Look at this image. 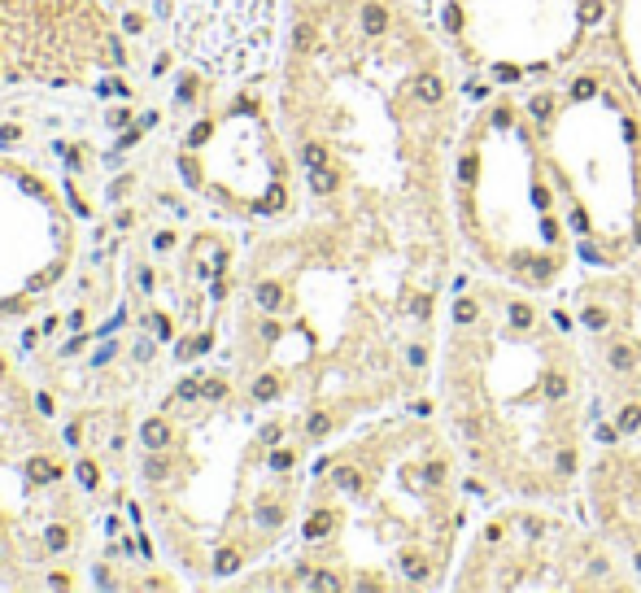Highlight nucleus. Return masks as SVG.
<instances>
[{
  "label": "nucleus",
  "instance_id": "obj_17",
  "mask_svg": "<svg viewBox=\"0 0 641 593\" xmlns=\"http://www.w3.org/2000/svg\"><path fill=\"white\" fill-rule=\"evenodd\" d=\"M611 367H615V371H628V367H633V354L624 349V345H615V349H611Z\"/></svg>",
  "mask_w": 641,
  "mask_h": 593
},
{
  "label": "nucleus",
  "instance_id": "obj_28",
  "mask_svg": "<svg viewBox=\"0 0 641 593\" xmlns=\"http://www.w3.org/2000/svg\"><path fill=\"white\" fill-rule=\"evenodd\" d=\"M153 332H157L161 340H166V336H171V323H166V319H161V315H153Z\"/></svg>",
  "mask_w": 641,
  "mask_h": 593
},
{
  "label": "nucleus",
  "instance_id": "obj_18",
  "mask_svg": "<svg viewBox=\"0 0 641 593\" xmlns=\"http://www.w3.org/2000/svg\"><path fill=\"white\" fill-rule=\"evenodd\" d=\"M323 161H327V153H323V148H319V144H306V166H310V171H319Z\"/></svg>",
  "mask_w": 641,
  "mask_h": 593
},
{
  "label": "nucleus",
  "instance_id": "obj_23",
  "mask_svg": "<svg viewBox=\"0 0 641 593\" xmlns=\"http://www.w3.org/2000/svg\"><path fill=\"white\" fill-rule=\"evenodd\" d=\"M144 475H149V480H161V475H166V463H157V458H149V463H144Z\"/></svg>",
  "mask_w": 641,
  "mask_h": 593
},
{
  "label": "nucleus",
  "instance_id": "obj_26",
  "mask_svg": "<svg viewBox=\"0 0 641 593\" xmlns=\"http://www.w3.org/2000/svg\"><path fill=\"white\" fill-rule=\"evenodd\" d=\"M571 467H576V450H563L558 454V471H571Z\"/></svg>",
  "mask_w": 641,
  "mask_h": 593
},
{
  "label": "nucleus",
  "instance_id": "obj_8",
  "mask_svg": "<svg viewBox=\"0 0 641 593\" xmlns=\"http://www.w3.org/2000/svg\"><path fill=\"white\" fill-rule=\"evenodd\" d=\"M258 301L267 310H275L279 301H284V292H279V284H258Z\"/></svg>",
  "mask_w": 641,
  "mask_h": 593
},
{
  "label": "nucleus",
  "instance_id": "obj_11",
  "mask_svg": "<svg viewBox=\"0 0 641 593\" xmlns=\"http://www.w3.org/2000/svg\"><path fill=\"white\" fill-rule=\"evenodd\" d=\"M641 427V406H624V415H619V432H637Z\"/></svg>",
  "mask_w": 641,
  "mask_h": 593
},
{
  "label": "nucleus",
  "instance_id": "obj_32",
  "mask_svg": "<svg viewBox=\"0 0 641 593\" xmlns=\"http://www.w3.org/2000/svg\"><path fill=\"white\" fill-rule=\"evenodd\" d=\"M619 436V427H598V441H606V445H611Z\"/></svg>",
  "mask_w": 641,
  "mask_h": 593
},
{
  "label": "nucleus",
  "instance_id": "obj_27",
  "mask_svg": "<svg viewBox=\"0 0 641 593\" xmlns=\"http://www.w3.org/2000/svg\"><path fill=\"white\" fill-rule=\"evenodd\" d=\"M532 113H537V118H546V113H550V96H537V101H532Z\"/></svg>",
  "mask_w": 641,
  "mask_h": 593
},
{
  "label": "nucleus",
  "instance_id": "obj_6",
  "mask_svg": "<svg viewBox=\"0 0 641 593\" xmlns=\"http://www.w3.org/2000/svg\"><path fill=\"white\" fill-rule=\"evenodd\" d=\"M546 397H554V402H558V397H567V375H558V371L546 375Z\"/></svg>",
  "mask_w": 641,
  "mask_h": 593
},
{
  "label": "nucleus",
  "instance_id": "obj_16",
  "mask_svg": "<svg viewBox=\"0 0 641 593\" xmlns=\"http://www.w3.org/2000/svg\"><path fill=\"white\" fill-rule=\"evenodd\" d=\"M79 480H84L88 489L101 484V471H96V463H79Z\"/></svg>",
  "mask_w": 641,
  "mask_h": 593
},
{
  "label": "nucleus",
  "instance_id": "obj_3",
  "mask_svg": "<svg viewBox=\"0 0 641 593\" xmlns=\"http://www.w3.org/2000/svg\"><path fill=\"white\" fill-rule=\"evenodd\" d=\"M384 26H388V13H384L380 5H367V9H363V31H367V35H380Z\"/></svg>",
  "mask_w": 641,
  "mask_h": 593
},
{
  "label": "nucleus",
  "instance_id": "obj_19",
  "mask_svg": "<svg viewBox=\"0 0 641 593\" xmlns=\"http://www.w3.org/2000/svg\"><path fill=\"white\" fill-rule=\"evenodd\" d=\"M315 188H319V192H332V188H336V175L319 166V171H315Z\"/></svg>",
  "mask_w": 641,
  "mask_h": 593
},
{
  "label": "nucleus",
  "instance_id": "obj_31",
  "mask_svg": "<svg viewBox=\"0 0 641 593\" xmlns=\"http://www.w3.org/2000/svg\"><path fill=\"white\" fill-rule=\"evenodd\" d=\"M576 96H580V101H585V96H594V79H580V84H576Z\"/></svg>",
  "mask_w": 641,
  "mask_h": 593
},
{
  "label": "nucleus",
  "instance_id": "obj_24",
  "mask_svg": "<svg viewBox=\"0 0 641 593\" xmlns=\"http://www.w3.org/2000/svg\"><path fill=\"white\" fill-rule=\"evenodd\" d=\"M196 393H201V380H184V384H179V397H184V402H192Z\"/></svg>",
  "mask_w": 641,
  "mask_h": 593
},
{
  "label": "nucleus",
  "instance_id": "obj_15",
  "mask_svg": "<svg viewBox=\"0 0 641 593\" xmlns=\"http://www.w3.org/2000/svg\"><path fill=\"white\" fill-rule=\"evenodd\" d=\"M475 315H480V310H475V301H458V306H454V319H458V323H475Z\"/></svg>",
  "mask_w": 641,
  "mask_h": 593
},
{
  "label": "nucleus",
  "instance_id": "obj_14",
  "mask_svg": "<svg viewBox=\"0 0 641 593\" xmlns=\"http://www.w3.org/2000/svg\"><path fill=\"white\" fill-rule=\"evenodd\" d=\"M511 323H515V327H532V310L523 306V301H515V306H511Z\"/></svg>",
  "mask_w": 641,
  "mask_h": 593
},
{
  "label": "nucleus",
  "instance_id": "obj_7",
  "mask_svg": "<svg viewBox=\"0 0 641 593\" xmlns=\"http://www.w3.org/2000/svg\"><path fill=\"white\" fill-rule=\"evenodd\" d=\"M275 393H279V380H275V375H262V380L253 384V397H258V402H271Z\"/></svg>",
  "mask_w": 641,
  "mask_h": 593
},
{
  "label": "nucleus",
  "instance_id": "obj_1",
  "mask_svg": "<svg viewBox=\"0 0 641 593\" xmlns=\"http://www.w3.org/2000/svg\"><path fill=\"white\" fill-rule=\"evenodd\" d=\"M140 436H144V445H149V450H161V445L171 441V427L161 423V419H149V423L140 427Z\"/></svg>",
  "mask_w": 641,
  "mask_h": 593
},
{
  "label": "nucleus",
  "instance_id": "obj_25",
  "mask_svg": "<svg viewBox=\"0 0 641 593\" xmlns=\"http://www.w3.org/2000/svg\"><path fill=\"white\" fill-rule=\"evenodd\" d=\"M271 467H275V471H288V467H292V454H284V450L271 454Z\"/></svg>",
  "mask_w": 641,
  "mask_h": 593
},
{
  "label": "nucleus",
  "instance_id": "obj_21",
  "mask_svg": "<svg viewBox=\"0 0 641 593\" xmlns=\"http://www.w3.org/2000/svg\"><path fill=\"white\" fill-rule=\"evenodd\" d=\"M201 393H205L209 402H219L223 393H227V384H223V380H205V384H201Z\"/></svg>",
  "mask_w": 641,
  "mask_h": 593
},
{
  "label": "nucleus",
  "instance_id": "obj_12",
  "mask_svg": "<svg viewBox=\"0 0 641 593\" xmlns=\"http://www.w3.org/2000/svg\"><path fill=\"white\" fill-rule=\"evenodd\" d=\"M327 528H332V515H315V519L306 523V537H310V541H319Z\"/></svg>",
  "mask_w": 641,
  "mask_h": 593
},
{
  "label": "nucleus",
  "instance_id": "obj_22",
  "mask_svg": "<svg viewBox=\"0 0 641 593\" xmlns=\"http://www.w3.org/2000/svg\"><path fill=\"white\" fill-rule=\"evenodd\" d=\"M327 427H332V419H327V415H310V436H323Z\"/></svg>",
  "mask_w": 641,
  "mask_h": 593
},
{
  "label": "nucleus",
  "instance_id": "obj_5",
  "mask_svg": "<svg viewBox=\"0 0 641 593\" xmlns=\"http://www.w3.org/2000/svg\"><path fill=\"white\" fill-rule=\"evenodd\" d=\"M240 567V554L236 550H219V558H214V571H219V576H232Z\"/></svg>",
  "mask_w": 641,
  "mask_h": 593
},
{
  "label": "nucleus",
  "instance_id": "obj_33",
  "mask_svg": "<svg viewBox=\"0 0 641 593\" xmlns=\"http://www.w3.org/2000/svg\"><path fill=\"white\" fill-rule=\"evenodd\" d=\"M0 375H5V362H0Z\"/></svg>",
  "mask_w": 641,
  "mask_h": 593
},
{
  "label": "nucleus",
  "instance_id": "obj_9",
  "mask_svg": "<svg viewBox=\"0 0 641 593\" xmlns=\"http://www.w3.org/2000/svg\"><path fill=\"white\" fill-rule=\"evenodd\" d=\"M585 327L602 332V327H611V315H606V310H598V306H589V310H585Z\"/></svg>",
  "mask_w": 641,
  "mask_h": 593
},
{
  "label": "nucleus",
  "instance_id": "obj_29",
  "mask_svg": "<svg viewBox=\"0 0 641 593\" xmlns=\"http://www.w3.org/2000/svg\"><path fill=\"white\" fill-rule=\"evenodd\" d=\"M209 136V122H201V127H192V136H188V144H201Z\"/></svg>",
  "mask_w": 641,
  "mask_h": 593
},
{
  "label": "nucleus",
  "instance_id": "obj_4",
  "mask_svg": "<svg viewBox=\"0 0 641 593\" xmlns=\"http://www.w3.org/2000/svg\"><path fill=\"white\" fill-rule=\"evenodd\" d=\"M415 92H419V101H427V105H432V101H441V79H432V74H423Z\"/></svg>",
  "mask_w": 641,
  "mask_h": 593
},
{
  "label": "nucleus",
  "instance_id": "obj_20",
  "mask_svg": "<svg viewBox=\"0 0 641 593\" xmlns=\"http://www.w3.org/2000/svg\"><path fill=\"white\" fill-rule=\"evenodd\" d=\"M179 171H184V179H188L192 188H201V175H196V161H192V157H184V161H179Z\"/></svg>",
  "mask_w": 641,
  "mask_h": 593
},
{
  "label": "nucleus",
  "instance_id": "obj_30",
  "mask_svg": "<svg viewBox=\"0 0 641 593\" xmlns=\"http://www.w3.org/2000/svg\"><path fill=\"white\" fill-rule=\"evenodd\" d=\"M258 519H262V523H279V506H267V510H258Z\"/></svg>",
  "mask_w": 641,
  "mask_h": 593
},
{
  "label": "nucleus",
  "instance_id": "obj_13",
  "mask_svg": "<svg viewBox=\"0 0 641 593\" xmlns=\"http://www.w3.org/2000/svg\"><path fill=\"white\" fill-rule=\"evenodd\" d=\"M44 537H48V550H65V546H70V532L57 528V523H53V528H48Z\"/></svg>",
  "mask_w": 641,
  "mask_h": 593
},
{
  "label": "nucleus",
  "instance_id": "obj_2",
  "mask_svg": "<svg viewBox=\"0 0 641 593\" xmlns=\"http://www.w3.org/2000/svg\"><path fill=\"white\" fill-rule=\"evenodd\" d=\"M26 475H31V480H40V484H48V480H61V467H53L48 458H31Z\"/></svg>",
  "mask_w": 641,
  "mask_h": 593
},
{
  "label": "nucleus",
  "instance_id": "obj_10",
  "mask_svg": "<svg viewBox=\"0 0 641 593\" xmlns=\"http://www.w3.org/2000/svg\"><path fill=\"white\" fill-rule=\"evenodd\" d=\"M402 567H406L410 580H423V576H427V563H423L419 554H406V558H402Z\"/></svg>",
  "mask_w": 641,
  "mask_h": 593
}]
</instances>
